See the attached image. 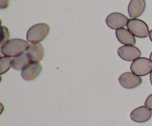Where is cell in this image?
<instances>
[{"label":"cell","mask_w":152,"mask_h":126,"mask_svg":"<svg viewBox=\"0 0 152 126\" xmlns=\"http://www.w3.org/2000/svg\"><path fill=\"white\" fill-rule=\"evenodd\" d=\"M50 32V26L46 23L34 25L27 32V40L32 44H39L45 39Z\"/></svg>","instance_id":"cell-2"},{"label":"cell","mask_w":152,"mask_h":126,"mask_svg":"<svg viewBox=\"0 0 152 126\" xmlns=\"http://www.w3.org/2000/svg\"><path fill=\"white\" fill-rule=\"evenodd\" d=\"M145 9V0H131L128 7V11L132 19H137L143 13Z\"/></svg>","instance_id":"cell-10"},{"label":"cell","mask_w":152,"mask_h":126,"mask_svg":"<svg viewBox=\"0 0 152 126\" xmlns=\"http://www.w3.org/2000/svg\"><path fill=\"white\" fill-rule=\"evenodd\" d=\"M30 63H31V61L27 53H23L20 55L13 58V63H12V68L16 69V70H22Z\"/></svg>","instance_id":"cell-13"},{"label":"cell","mask_w":152,"mask_h":126,"mask_svg":"<svg viewBox=\"0 0 152 126\" xmlns=\"http://www.w3.org/2000/svg\"><path fill=\"white\" fill-rule=\"evenodd\" d=\"M150 81H151V84L152 85V72L150 73Z\"/></svg>","instance_id":"cell-19"},{"label":"cell","mask_w":152,"mask_h":126,"mask_svg":"<svg viewBox=\"0 0 152 126\" xmlns=\"http://www.w3.org/2000/svg\"><path fill=\"white\" fill-rule=\"evenodd\" d=\"M128 30L134 36L140 38H145L149 36V28L144 21L138 19H129L127 24Z\"/></svg>","instance_id":"cell-3"},{"label":"cell","mask_w":152,"mask_h":126,"mask_svg":"<svg viewBox=\"0 0 152 126\" xmlns=\"http://www.w3.org/2000/svg\"><path fill=\"white\" fill-rule=\"evenodd\" d=\"M9 1L8 0H0V8L5 9L8 7Z\"/></svg>","instance_id":"cell-17"},{"label":"cell","mask_w":152,"mask_h":126,"mask_svg":"<svg viewBox=\"0 0 152 126\" xmlns=\"http://www.w3.org/2000/svg\"><path fill=\"white\" fill-rule=\"evenodd\" d=\"M130 69L138 76H145L152 72V61L147 58H139L132 62Z\"/></svg>","instance_id":"cell-4"},{"label":"cell","mask_w":152,"mask_h":126,"mask_svg":"<svg viewBox=\"0 0 152 126\" xmlns=\"http://www.w3.org/2000/svg\"><path fill=\"white\" fill-rule=\"evenodd\" d=\"M119 83L125 89H132L139 86L142 82V78L133 72H125L119 77Z\"/></svg>","instance_id":"cell-5"},{"label":"cell","mask_w":152,"mask_h":126,"mask_svg":"<svg viewBox=\"0 0 152 126\" xmlns=\"http://www.w3.org/2000/svg\"><path fill=\"white\" fill-rule=\"evenodd\" d=\"M145 106L152 111V94H150L146 98L145 102Z\"/></svg>","instance_id":"cell-16"},{"label":"cell","mask_w":152,"mask_h":126,"mask_svg":"<svg viewBox=\"0 0 152 126\" xmlns=\"http://www.w3.org/2000/svg\"><path fill=\"white\" fill-rule=\"evenodd\" d=\"M129 19L125 15L120 13H112L107 16L105 19L107 25L111 29L118 30L126 26Z\"/></svg>","instance_id":"cell-7"},{"label":"cell","mask_w":152,"mask_h":126,"mask_svg":"<svg viewBox=\"0 0 152 126\" xmlns=\"http://www.w3.org/2000/svg\"><path fill=\"white\" fill-rule=\"evenodd\" d=\"M13 59V58H12V57L1 56L0 58V74L1 75L8 72L10 67H12Z\"/></svg>","instance_id":"cell-14"},{"label":"cell","mask_w":152,"mask_h":126,"mask_svg":"<svg viewBox=\"0 0 152 126\" xmlns=\"http://www.w3.org/2000/svg\"><path fill=\"white\" fill-rule=\"evenodd\" d=\"M42 66L39 63H30L22 70V77L25 81H33L37 78L42 72Z\"/></svg>","instance_id":"cell-9"},{"label":"cell","mask_w":152,"mask_h":126,"mask_svg":"<svg viewBox=\"0 0 152 126\" xmlns=\"http://www.w3.org/2000/svg\"><path fill=\"white\" fill-rule=\"evenodd\" d=\"M117 54L123 60L126 61H134L140 58L141 52L135 46L123 45L119 47Z\"/></svg>","instance_id":"cell-6"},{"label":"cell","mask_w":152,"mask_h":126,"mask_svg":"<svg viewBox=\"0 0 152 126\" xmlns=\"http://www.w3.org/2000/svg\"><path fill=\"white\" fill-rule=\"evenodd\" d=\"M149 38H150V40L152 41V30L149 32Z\"/></svg>","instance_id":"cell-18"},{"label":"cell","mask_w":152,"mask_h":126,"mask_svg":"<svg viewBox=\"0 0 152 126\" xmlns=\"http://www.w3.org/2000/svg\"><path fill=\"white\" fill-rule=\"evenodd\" d=\"M116 36L121 44L124 45L134 46L136 44V39L134 35L127 29L121 28L116 30Z\"/></svg>","instance_id":"cell-12"},{"label":"cell","mask_w":152,"mask_h":126,"mask_svg":"<svg viewBox=\"0 0 152 126\" xmlns=\"http://www.w3.org/2000/svg\"><path fill=\"white\" fill-rule=\"evenodd\" d=\"M9 31L6 27H1V47H3L7 41H9Z\"/></svg>","instance_id":"cell-15"},{"label":"cell","mask_w":152,"mask_h":126,"mask_svg":"<svg viewBox=\"0 0 152 126\" xmlns=\"http://www.w3.org/2000/svg\"><path fill=\"white\" fill-rule=\"evenodd\" d=\"M152 112L146 106H140L134 109L130 114V117L134 122L143 123L151 119Z\"/></svg>","instance_id":"cell-8"},{"label":"cell","mask_w":152,"mask_h":126,"mask_svg":"<svg viewBox=\"0 0 152 126\" xmlns=\"http://www.w3.org/2000/svg\"><path fill=\"white\" fill-rule=\"evenodd\" d=\"M149 59H150V60H151V61H152V52H151V55H150V58H149Z\"/></svg>","instance_id":"cell-20"},{"label":"cell","mask_w":152,"mask_h":126,"mask_svg":"<svg viewBox=\"0 0 152 126\" xmlns=\"http://www.w3.org/2000/svg\"><path fill=\"white\" fill-rule=\"evenodd\" d=\"M29 42L21 38L10 39L1 47V54L8 57H16L25 53L29 47Z\"/></svg>","instance_id":"cell-1"},{"label":"cell","mask_w":152,"mask_h":126,"mask_svg":"<svg viewBox=\"0 0 152 126\" xmlns=\"http://www.w3.org/2000/svg\"><path fill=\"white\" fill-rule=\"evenodd\" d=\"M27 54L31 62L39 63L40 60H42L44 56V49L40 44H30L27 50Z\"/></svg>","instance_id":"cell-11"}]
</instances>
